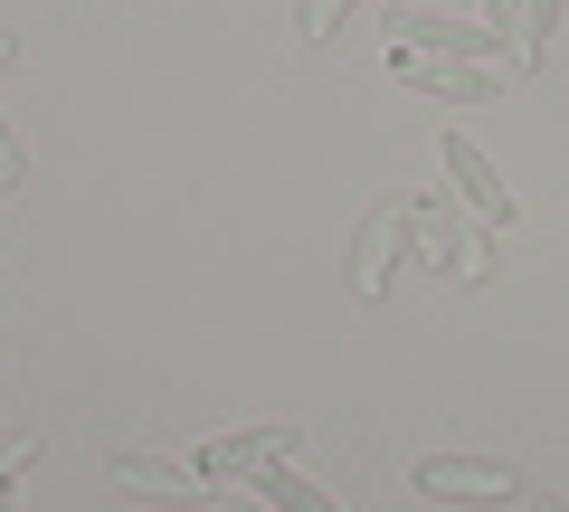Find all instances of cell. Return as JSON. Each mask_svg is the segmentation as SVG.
I'll return each mask as SVG.
<instances>
[{
    "instance_id": "obj_17",
    "label": "cell",
    "mask_w": 569,
    "mask_h": 512,
    "mask_svg": "<svg viewBox=\"0 0 569 512\" xmlns=\"http://www.w3.org/2000/svg\"><path fill=\"white\" fill-rule=\"evenodd\" d=\"M531 512H550V503H531Z\"/></svg>"
},
{
    "instance_id": "obj_11",
    "label": "cell",
    "mask_w": 569,
    "mask_h": 512,
    "mask_svg": "<svg viewBox=\"0 0 569 512\" xmlns=\"http://www.w3.org/2000/svg\"><path fill=\"white\" fill-rule=\"evenodd\" d=\"M29 455H39V436H29V428H0V484H10Z\"/></svg>"
},
{
    "instance_id": "obj_5",
    "label": "cell",
    "mask_w": 569,
    "mask_h": 512,
    "mask_svg": "<svg viewBox=\"0 0 569 512\" xmlns=\"http://www.w3.org/2000/svg\"><path fill=\"white\" fill-rule=\"evenodd\" d=\"M295 455V428H238V436H219V446L200 455V484H228V474H266V465H284Z\"/></svg>"
},
{
    "instance_id": "obj_10",
    "label": "cell",
    "mask_w": 569,
    "mask_h": 512,
    "mask_svg": "<svg viewBox=\"0 0 569 512\" xmlns=\"http://www.w3.org/2000/svg\"><path fill=\"white\" fill-rule=\"evenodd\" d=\"M342 10H351V0H305V10H295V29H305V39H332V29H342Z\"/></svg>"
},
{
    "instance_id": "obj_7",
    "label": "cell",
    "mask_w": 569,
    "mask_h": 512,
    "mask_svg": "<svg viewBox=\"0 0 569 512\" xmlns=\"http://www.w3.org/2000/svg\"><path fill=\"white\" fill-rule=\"evenodd\" d=\"M399 238H408V200H380L361 219V238H351V285H361V294L389 285V247H399Z\"/></svg>"
},
{
    "instance_id": "obj_6",
    "label": "cell",
    "mask_w": 569,
    "mask_h": 512,
    "mask_svg": "<svg viewBox=\"0 0 569 512\" xmlns=\"http://www.w3.org/2000/svg\"><path fill=\"white\" fill-rule=\"evenodd\" d=\"M389 77L427 86V96H447V104H485V96H493V77H485V67H456V58H418V48H399V39H389Z\"/></svg>"
},
{
    "instance_id": "obj_2",
    "label": "cell",
    "mask_w": 569,
    "mask_h": 512,
    "mask_svg": "<svg viewBox=\"0 0 569 512\" xmlns=\"http://www.w3.org/2000/svg\"><path fill=\"white\" fill-rule=\"evenodd\" d=\"M437 162H447L456 200H466V209H475L485 228H512V190H503V171L485 162V143H466V133H447V143H437Z\"/></svg>"
},
{
    "instance_id": "obj_3",
    "label": "cell",
    "mask_w": 569,
    "mask_h": 512,
    "mask_svg": "<svg viewBox=\"0 0 569 512\" xmlns=\"http://www.w3.org/2000/svg\"><path fill=\"white\" fill-rule=\"evenodd\" d=\"M408 484L437 493V503H512V474L503 465H475V455H418Z\"/></svg>"
},
{
    "instance_id": "obj_1",
    "label": "cell",
    "mask_w": 569,
    "mask_h": 512,
    "mask_svg": "<svg viewBox=\"0 0 569 512\" xmlns=\"http://www.w3.org/2000/svg\"><path fill=\"white\" fill-rule=\"evenodd\" d=\"M399 48H418V58H456V67H475V58H522V48L503 39V29H475V20H437V10H399Z\"/></svg>"
},
{
    "instance_id": "obj_4",
    "label": "cell",
    "mask_w": 569,
    "mask_h": 512,
    "mask_svg": "<svg viewBox=\"0 0 569 512\" xmlns=\"http://www.w3.org/2000/svg\"><path fill=\"white\" fill-rule=\"evenodd\" d=\"M408 247H427V267L466 275V285H475V275L493 267V257H485V247H475V238H466V228H456V219H447L437 200H408Z\"/></svg>"
},
{
    "instance_id": "obj_16",
    "label": "cell",
    "mask_w": 569,
    "mask_h": 512,
    "mask_svg": "<svg viewBox=\"0 0 569 512\" xmlns=\"http://www.w3.org/2000/svg\"><path fill=\"white\" fill-rule=\"evenodd\" d=\"M0 512H10V484H0Z\"/></svg>"
},
{
    "instance_id": "obj_12",
    "label": "cell",
    "mask_w": 569,
    "mask_h": 512,
    "mask_svg": "<svg viewBox=\"0 0 569 512\" xmlns=\"http://www.w3.org/2000/svg\"><path fill=\"white\" fill-rule=\"evenodd\" d=\"M550 20H560V0H522V48H531V58H541V29Z\"/></svg>"
},
{
    "instance_id": "obj_15",
    "label": "cell",
    "mask_w": 569,
    "mask_h": 512,
    "mask_svg": "<svg viewBox=\"0 0 569 512\" xmlns=\"http://www.w3.org/2000/svg\"><path fill=\"white\" fill-rule=\"evenodd\" d=\"M238 512H266V503H257V493H247V503H238Z\"/></svg>"
},
{
    "instance_id": "obj_14",
    "label": "cell",
    "mask_w": 569,
    "mask_h": 512,
    "mask_svg": "<svg viewBox=\"0 0 569 512\" xmlns=\"http://www.w3.org/2000/svg\"><path fill=\"white\" fill-rule=\"evenodd\" d=\"M10 58H20V39H10V29H0V67H10Z\"/></svg>"
},
{
    "instance_id": "obj_8",
    "label": "cell",
    "mask_w": 569,
    "mask_h": 512,
    "mask_svg": "<svg viewBox=\"0 0 569 512\" xmlns=\"http://www.w3.org/2000/svg\"><path fill=\"white\" fill-rule=\"evenodd\" d=\"M104 484H133V493H152V503H200V484H190L181 465H152V455H104Z\"/></svg>"
},
{
    "instance_id": "obj_9",
    "label": "cell",
    "mask_w": 569,
    "mask_h": 512,
    "mask_svg": "<svg viewBox=\"0 0 569 512\" xmlns=\"http://www.w3.org/2000/svg\"><path fill=\"white\" fill-rule=\"evenodd\" d=\"M257 503H266V512H342V503H323L295 465H266V474H257Z\"/></svg>"
},
{
    "instance_id": "obj_13",
    "label": "cell",
    "mask_w": 569,
    "mask_h": 512,
    "mask_svg": "<svg viewBox=\"0 0 569 512\" xmlns=\"http://www.w3.org/2000/svg\"><path fill=\"white\" fill-rule=\"evenodd\" d=\"M20 171H29V162H20V143H10V133H0V190L20 181Z\"/></svg>"
}]
</instances>
